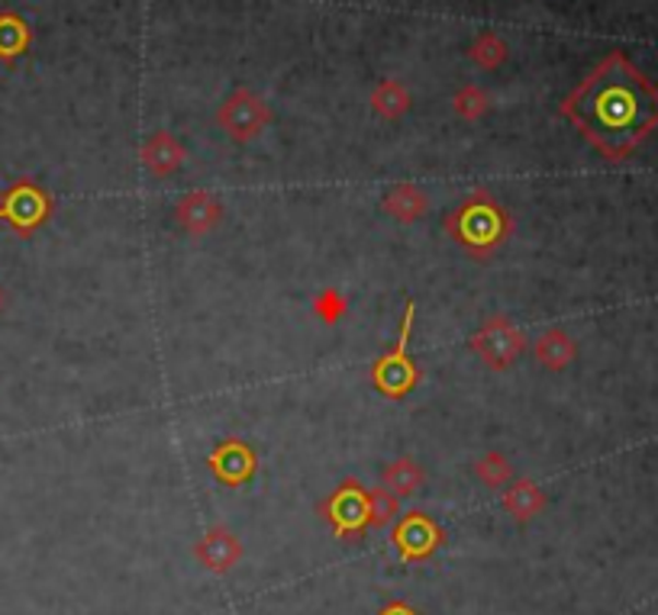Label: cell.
<instances>
[{
	"mask_svg": "<svg viewBox=\"0 0 658 615\" xmlns=\"http://www.w3.org/2000/svg\"><path fill=\"white\" fill-rule=\"evenodd\" d=\"M0 310H3V287H0Z\"/></svg>",
	"mask_w": 658,
	"mask_h": 615,
	"instance_id": "25",
	"label": "cell"
},
{
	"mask_svg": "<svg viewBox=\"0 0 658 615\" xmlns=\"http://www.w3.org/2000/svg\"><path fill=\"white\" fill-rule=\"evenodd\" d=\"M475 474H478L481 484H487L490 490H500V487H507L513 480V464L500 451H487V454L478 457Z\"/></svg>",
	"mask_w": 658,
	"mask_h": 615,
	"instance_id": "19",
	"label": "cell"
},
{
	"mask_svg": "<svg viewBox=\"0 0 658 615\" xmlns=\"http://www.w3.org/2000/svg\"><path fill=\"white\" fill-rule=\"evenodd\" d=\"M175 220H178L191 235H207L210 229H217L223 220V204L220 197H213L210 190H191L184 194L175 207Z\"/></svg>",
	"mask_w": 658,
	"mask_h": 615,
	"instance_id": "10",
	"label": "cell"
},
{
	"mask_svg": "<svg viewBox=\"0 0 658 615\" xmlns=\"http://www.w3.org/2000/svg\"><path fill=\"white\" fill-rule=\"evenodd\" d=\"M446 232L469 255H475L478 262H484L510 239L513 220L507 217V210L487 190H475L446 217Z\"/></svg>",
	"mask_w": 658,
	"mask_h": 615,
	"instance_id": "2",
	"label": "cell"
},
{
	"mask_svg": "<svg viewBox=\"0 0 658 615\" xmlns=\"http://www.w3.org/2000/svg\"><path fill=\"white\" fill-rule=\"evenodd\" d=\"M371 111L384 119H397L411 111V94L397 81H381L371 94Z\"/></svg>",
	"mask_w": 658,
	"mask_h": 615,
	"instance_id": "18",
	"label": "cell"
},
{
	"mask_svg": "<svg viewBox=\"0 0 658 615\" xmlns=\"http://www.w3.org/2000/svg\"><path fill=\"white\" fill-rule=\"evenodd\" d=\"M323 519L333 525L336 538H359L371 529V490L359 480H343L320 506Z\"/></svg>",
	"mask_w": 658,
	"mask_h": 615,
	"instance_id": "5",
	"label": "cell"
},
{
	"mask_svg": "<svg viewBox=\"0 0 658 615\" xmlns=\"http://www.w3.org/2000/svg\"><path fill=\"white\" fill-rule=\"evenodd\" d=\"M397 515H401V506H397V497L391 490H381V487L371 490V529H384Z\"/></svg>",
	"mask_w": 658,
	"mask_h": 615,
	"instance_id": "22",
	"label": "cell"
},
{
	"mask_svg": "<svg viewBox=\"0 0 658 615\" xmlns=\"http://www.w3.org/2000/svg\"><path fill=\"white\" fill-rule=\"evenodd\" d=\"M194 555H197V560H200L207 570L227 573V570H233V567L240 564L242 542L227 525H213V529H207V535L197 542Z\"/></svg>",
	"mask_w": 658,
	"mask_h": 615,
	"instance_id": "11",
	"label": "cell"
},
{
	"mask_svg": "<svg viewBox=\"0 0 658 615\" xmlns=\"http://www.w3.org/2000/svg\"><path fill=\"white\" fill-rule=\"evenodd\" d=\"M562 116L603 159L623 162L658 129V88L623 53H613L565 97Z\"/></svg>",
	"mask_w": 658,
	"mask_h": 615,
	"instance_id": "1",
	"label": "cell"
},
{
	"mask_svg": "<svg viewBox=\"0 0 658 615\" xmlns=\"http://www.w3.org/2000/svg\"><path fill=\"white\" fill-rule=\"evenodd\" d=\"M313 313L320 316V323L336 326V323L349 313V300H346L336 287H326V290L313 300Z\"/></svg>",
	"mask_w": 658,
	"mask_h": 615,
	"instance_id": "21",
	"label": "cell"
},
{
	"mask_svg": "<svg viewBox=\"0 0 658 615\" xmlns=\"http://www.w3.org/2000/svg\"><path fill=\"white\" fill-rule=\"evenodd\" d=\"M30 46H33L30 23L13 10H0V61H13V58L26 56Z\"/></svg>",
	"mask_w": 658,
	"mask_h": 615,
	"instance_id": "15",
	"label": "cell"
},
{
	"mask_svg": "<svg viewBox=\"0 0 658 615\" xmlns=\"http://www.w3.org/2000/svg\"><path fill=\"white\" fill-rule=\"evenodd\" d=\"M414 320H417V303L407 300L404 320H401V333H397V345L371 364V384H374V391L381 393V396H388V399H404L407 393L417 391L419 378H423L417 361L411 358Z\"/></svg>",
	"mask_w": 658,
	"mask_h": 615,
	"instance_id": "3",
	"label": "cell"
},
{
	"mask_svg": "<svg viewBox=\"0 0 658 615\" xmlns=\"http://www.w3.org/2000/svg\"><path fill=\"white\" fill-rule=\"evenodd\" d=\"M455 113L465 116V119H478L487 113V94L481 88H462L455 94Z\"/></svg>",
	"mask_w": 658,
	"mask_h": 615,
	"instance_id": "23",
	"label": "cell"
},
{
	"mask_svg": "<svg viewBox=\"0 0 658 615\" xmlns=\"http://www.w3.org/2000/svg\"><path fill=\"white\" fill-rule=\"evenodd\" d=\"M49 220H53V194L39 181L20 177L0 194V223L10 225L16 235H33Z\"/></svg>",
	"mask_w": 658,
	"mask_h": 615,
	"instance_id": "4",
	"label": "cell"
},
{
	"mask_svg": "<svg viewBox=\"0 0 658 615\" xmlns=\"http://www.w3.org/2000/svg\"><path fill=\"white\" fill-rule=\"evenodd\" d=\"M378 615H419V610H414V606L404 603V600H391Z\"/></svg>",
	"mask_w": 658,
	"mask_h": 615,
	"instance_id": "24",
	"label": "cell"
},
{
	"mask_svg": "<svg viewBox=\"0 0 658 615\" xmlns=\"http://www.w3.org/2000/svg\"><path fill=\"white\" fill-rule=\"evenodd\" d=\"M207 467L213 474L217 484L223 487H242L255 477L258 471V457L255 451L245 445L242 439H227L207 454Z\"/></svg>",
	"mask_w": 658,
	"mask_h": 615,
	"instance_id": "9",
	"label": "cell"
},
{
	"mask_svg": "<svg viewBox=\"0 0 658 615\" xmlns=\"http://www.w3.org/2000/svg\"><path fill=\"white\" fill-rule=\"evenodd\" d=\"M184 159H187L184 146H181L172 132H165V129H155L146 139V146H142V165L152 171V174H159V177L175 174L184 165Z\"/></svg>",
	"mask_w": 658,
	"mask_h": 615,
	"instance_id": "12",
	"label": "cell"
},
{
	"mask_svg": "<svg viewBox=\"0 0 658 615\" xmlns=\"http://www.w3.org/2000/svg\"><path fill=\"white\" fill-rule=\"evenodd\" d=\"M381 210L388 217H394L397 223H417L419 217L429 210V197L419 190L417 184H394L384 197H381Z\"/></svg>",
	"mask_w": 658,
	"mask_h": 615,
	"instance_id": "13",
	"label": "cell"
},
{
	"mask_svg": "<svg viewBox=\"0 0 658 615\" xmlns=\"http://www.w3.org/2000/svg\"><path fill=\"white\" fill-rule=\"evenodd\" d=\"M527 348V336L517 323H510L507 316H490L478 333L472 336V351L478 355L481 361L490 368V371H504L510 368L520 351Z\"/></svg>",
	"mask_w": 658,
	"mask_h": 615,
	"instance_id": "6",
	"label": "cell"
},
{
	"mask_svg": "<svg viewBox=\"0 0 658 615\" xmlns=\"http://www.w3.org/2000/svg\"><path fill=\"white\" fill-rule=\"evenodd\" d=\"M391 542H394L401 560H426L429 555H436L442 548L446 532L426 512H407V515H401L394 522Z\"/></svg>",
	"mask_w": 658,
	"mask_h": 615,
	"instance_id": "8",
	"label": "cell"
},
{
	"mask_svg": "<svg viewBox=\"0 0 658 615\" xmlns=\"http://www.w3.org/2000/svg\"><path fill=\"white\" fill-rule=\"evenodd\" d=\"M536 361L549 371H562L575 361V341L562 329H549L536 338Z\"/></svg>",
	"mask_w": 658,
	"mask_h": 615,
	"instance_id": "16",
	"label": "cell"
},
{
	"mask_svg": "<svg viewBox=\"0 0 658 615\" xmlns=\"http://www.w3.org/2000/svg\"><path fill=\"white\" fill-rule=\"evenodd\" d=\"M504 509L517 519V522H530L533 515H539L545 509V490L536 487L533 480H510L504 490Z\"/></svg>",
	"mask_w": 658,
	"mask_h": 615,
	"instance_id": "14",
	"label": "cell"
},
{
	"mask_svg": "<svg viewBox=\"0 0 658 615\" xmlns=\"http://www.w3.org/2000/svg\"><path fill=\"white\" fill-rule=\"evenodd\" d=\"M423 487V467L414 457H397L384 467V490H391L397 500L417 497Z\"/></svg>",
	"mask_w": 658,
	"mask_h": 615,
	"instance_id": "17",
	"label": "cell"
},
{
	"mask_svg": "<svg viewBox=\"0 0 658 615\" xmlns=\"http://www.w3.org/2000/svg\"><path fill=\"white\" fill-rule=\"evenodd\" d=\"M469 56H472V61L481 65L484 71H494V68H500V65L507 61L510 49H507V43H504L500 36H494V33H481L478 39L472 43Z\"/></svg>",
	"mask_w": 658,
	"mask_h": 615,
	"instance_id": "20",
	"label": "cell"
},
{
	"mask_svg": "<svg viewBox=\"0 0 658 615\" xmlns=\"http://www.w3.org/2000/svg\"><path fill=\"white\" fill-rule=\"evenodd\" d=\"M217 123H220V129H223L233 142H252V139L262 136V129L272 123V111H268V104H265L255 91L236 88V91L223 101V107L217 113Z\"/></svg>",
	"mask_w": 658,
	"mask_h": 615,
	"instance_id": "7",
	"label": "cell"
}]
</instances>
